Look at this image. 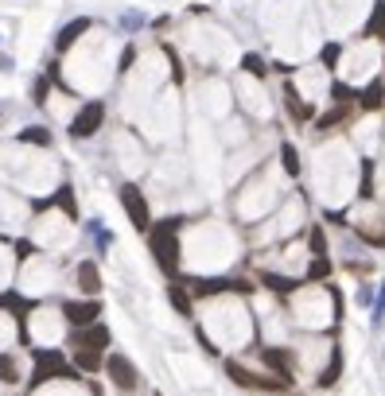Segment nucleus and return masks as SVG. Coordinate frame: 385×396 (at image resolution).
<instances>
[{
  "instance_id": "4",
  "label": "nucleus",
  "mask_w": 385,
  "mask_h": 396,
  "mask_svg": "<svg viewBox=\"0 0 385 396\" xmlns=\"http://www.w3.org/2000/svg\"><path fill=\"white\" fill-rule=\"evenodd\" d=\"M226 373H230L237 385H245V389H284V385H288V381H269V377L249 373V369H242L237 361H230V365H226Z\"/></svg>"
},
{
  "instance_id": "7",
  "label": "nucleus",
  "mask_w": 385,
  "mask_h": 396,
  "mask_svg": "<svg viewBox=\"0 0 385 396\" xmlns=\"http://www.w3.org/2000/svg\"><path fill=\"white\" fill-rule=\"evenodd\" d=\"M97 287H102L97 264H94V260H82V264H78V292H82V295H97Z\"/></svg>"
},
{
  "instance_id": "12",
  "label": "nucleus",
  "mask_w": 385,
  "mask_h": 396,
  "mask_svg": "<svg viewBox=\"0 0 385 396\" xmlns=\"http://www.w3.org/2000/svg\"><path fill=\"white\" fill-rule=\"evenodd\" d=\"M366 105H381V82H374V86L366 89Z\"/></svg>"
},
{
  "instance_id": "10",
  "label": "nucleus",
  "mask_w": 385,
  "mask_h": 396,
  "mask_svg": "<svg viewBox=\"0 0 385 396\" xmlns=\"http://www.w3.org/2000/svg\"><path fill=\"white\" fill-rule=\"evenodd\" d=\"M284 171H288V175H300V160H296V148L292 144H284Z\"/></svg>"
},
{
  "instance_id": "8",
  "label": "nucleus",
  "mask_w": 385,
  "mask_h": 396,
  "mask_svg": "<svg viewBox=\"0 0 385 396\" xmlns=\"http://www.w3.org/2000/svg\"><path fill=\"white\" fill-rule=\"evenodd\" d=\"M78 346H86V350H102V346H109V330L105 326H94V330H86V334H78Z\"/></svg>"
},
{
  "instance_id": "5",
  "label": "nucleus",
  "mask_w": 385,
  "mask_h": 396,
  "mask_svg": "<svg viewBox=\"0 0 385 396\" xmlns=\"http://www.w3.org/2000/svg\"><path fill=\"white\" fill-rule=\"evenodd\" d=\"M102 101H90L86 109L78 113L75 117V125H70V132H75V136H90V132H97V125H102Z\"/></svg>"
},
{
  "instance_id": "13",
  "label": "nucleus",
  "mask_w": 385,
  "mask_h": 396,
  "mask_svg": "<svg viewBox=\"0 0 385 396\" xmlns=\"http://www.w3.org/2000/svg\"><path fill=\"white\" fill-rule=\"evenodd\" d=\"M245 66H249L253 74H261V70H265V66H261V59H257V55H249V59H245Z\"/></svg>"
},
{
  "instance_id": "6",
  "label": "nucleus",
  "mask_w": 385,
  "mask_h": 396,
  "mask_svg": "<svg viewBox=\"0 0 385 396\" xmlns=\"http://www.w3.org/2000/svg\"><path fill=\"white\" fill-rule=\"evenodd\" d=\"M63 311H67V319H70V323L90 326V323L97 319V311H102V307H97V299H94V303H63Z\"/></svg>"
},
{
  "instance_id": "11",
  "label": "nucleus",
  "mask_w": 385,
  "mask_h": 396,
  "mask_svg": "<svg viewBox=\"0 0 385 396\" xmlns=\"http://www.w3.org/2000/svg\"><path fill=\"white\" fill-rule=\"evenodd\" d=\"M171 303H175V307L183 311V315H191V299H187V295L179 292V287H171Z\"/></svg>"
},
{
  "instance_id": "2",
  "label": "nucleus",
  "mask_w": 385,
  "mask_h": 396,
  "mask_svg": "<svg viewBox=\"0 0 385 396\" xmlns=\"http://www.w3.org/2000/svg\"><path fill=\"white\" fill-rule=\"evenodd\" d=\"M105 369H109L113 385H117L121 392H136V389H141V373H136V365L125 358V353H113V358L105 361Z\"/></svg>"
},
{
  "instance_id": "1",
  "label": "nucleus",
  "mask_w": 385,
  "mask_h": 396,
  "mask_svg": "<svg viewBox=\"0 0 385 396\" xmlns=\"http://www.w3.org/2000/svg\"><path fill=\"white\" fill-rule=\"evenodd\" d=\"M152 253L160 260L163 272H175L179 268V241H175V226H160L152 233Z\"/></svg>"
},
{
  "instance_id": "3",
  "label": "nucleus",
  "mask_w": 385,
  "mask_h": 396,
  "mask_svg": "<svg viewBox=\"0 0 385 396\" xmlns=\"http://www.w3.org/2000/svg\"><path fill=\"white\" fill-rule=\"evenodd\" d=\"M121 206L129 210L136 229H148V202H144V194L136 187H121Z\"/></svg>"
},
{
  "instance_id": "9",
  "label": "nucleus",
  "mask_w": 385,
  "mask_h": 396,
  "mask_svg": "<svg viewBox=\"0 0 385 396\" xmlns=\"http://www.w3.org/2000/svg\"><path fill=\"white\" fill-rule=\"evenodd\" d=\"M0 377H4V381H20V369H16V361L8 358V353H0Z\"/></svg>"
}]
</instances>
